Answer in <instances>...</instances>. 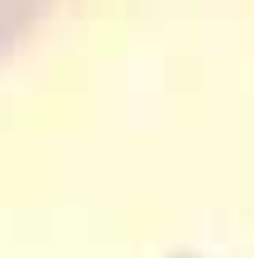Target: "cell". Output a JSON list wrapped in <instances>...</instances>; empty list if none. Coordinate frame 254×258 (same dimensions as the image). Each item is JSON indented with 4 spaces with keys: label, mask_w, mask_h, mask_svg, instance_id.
<instances>
[{
    "label": "cell",
    "mask_w": 254,
    "mask_h": 258,
    "mask_svg": "<svg viewBox=\"0 0 254 258\" xmlns=\"http://www.w3.org/2000/svg\"><path fill=\"white\" fill-rule=\"evenodd\" d=\"M57 0H0V61H10L28 38L42 28Z\"/></svg>",
    "instance_id": "6da1fadb"
}]
</instances>
